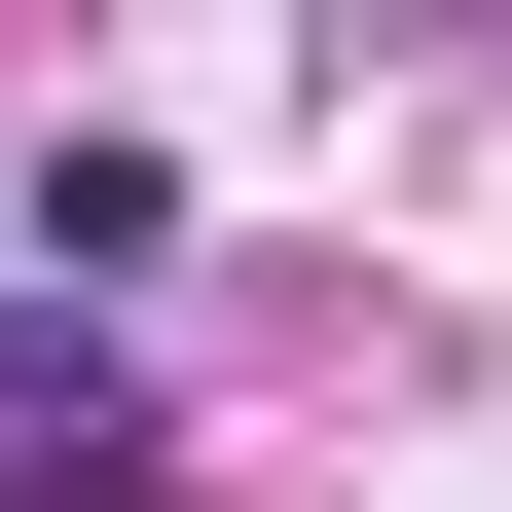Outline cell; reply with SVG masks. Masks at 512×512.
Returning <instances> with one entry per match:
<instances>
[{
    "mask_svg": "<svg viewBox=\"0 0 512 512\" xmlns=\"http://www.w3.org/2000/svg\"><path fill=\"white\" fill-rule=\"evenodd\" d=\"M0 476L37 512H147V403H110V330L37 293V256H0Z\"/></svg>",
    "mask_w": 512,
    "mask_h": 512,
    "instance_id": "obj_1",
    "label": "cell"
}]
</instances>
